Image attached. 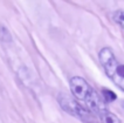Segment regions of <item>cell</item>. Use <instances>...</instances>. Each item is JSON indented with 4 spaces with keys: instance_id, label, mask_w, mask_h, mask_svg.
<instances>
[{
    "instance_id": "obj_1",
    "label": "cell",
    "mask_w": 124,
    "mask_h": 123,
    "mask_svg": "<svg viewBox=\"0 0 124 123\" xmlns=\"http://www.w3.org/2000/svg\"><path fill=\"white\" fill-rule=\"evenodd\" d=\"M57 101L60 103L61 108L66 113L70 114L71 116L77 117L78 120H81L84 123H97L98 120L95 114H93L91 111L87 109L82 103L76 101L73 96L68 95H60Z\"/></svg>"
},
{
    "instance_id": "obj_2",
    "label": "cell",
    "mask_w": 124,
    "mask_h": 123,
    "mask_svg": "<svg viewBox=\"0 0 124 123\" xmlns=\"http://www.w3.org/2000/svg\"><path fill=\"white\" fill-rule=\"evenodd\" d=\"M98 59H100V62H101L102 67L104 68L105 74L109 76L119 88L123 89L124 87L123 79L119 77V75H118V67H119L121 63L117 61L112 49L110 47L101 48V50L98 52Z\"/></svg>"
},
{
    "instance_id": "obj_3",
    "label": "cell",
    "mask_w": 124,
    "mask_h": 123,
    "mask_svg": "<svg viewBox=\"0 0 124 123\" xmlns=\"http://www.w3.org/2000/svg\"><path fill=\"white\" fill-rule=\"evenodd\" d=\"M69 88H70L71 96L80 103L84 102L94 90L89 83L81 76H73L69 81Z\"/></svg>"
},
{
    "instance_id": "obj_4",
    "label": "cell",
    "mask_w": 124,
    "mask_h": 123,
    "mask_svg": "<svg viewBox=\"0 0 124 123\" xmlns=\"http://www.w3.org/2000/svg\"><path fill=\"white\" fill-rule=\"evenodd\" d=\"M97 120H100L101 123H122V121L119 120V117L117 115H115L112 111L109 109L102 110L98 115H97Z\"/></svg>"
},
{
    "instance_id": "obj_5",
    "label": "cell",
    "mask_w": 124,
    "mask_h": 123,
    "mask_svg": "<svg viewBox=\"0 0 124 123\" xmlns=\"http://www.w3.org/2000/svg\"><path fill=\"white\" fill-rule=\"evenodd\" d=\"M102 98H103V101L105 103H111V102H114V101H116L117 95H116L115 91H112L110 89L103 88L102 89Z\"/></svg>"
},
{
    "instance_id": "obj_6",
    "label": "cell",
    "mask_w": 124,
    "mask_h": 123,
    "mask_svg": "<svg viewBox=\"0 0 124 123\" xmlns=\"http://www.w3.org/2000/svg\"><path fill=\"white\" fill-rule=\"evenodd\" d=\"M112 19L115 20V22H116V24L121 25V26H123V19H124L123 11H122V9H118V11H116L115 13L112 14Z\"/></svg>"
},
{
    "instance_id": "obj_7",
    "label": "cell",
    "mask_w": 124,
    "mask_h": 123,
    "mask_svg": "<svg viewBox=\"0 0 124 123\" xmlns=\"http://www.w3.org/2000/svg\"><path fill=\"white\" fill-rule=\"evenodd\" d=\"M0 40L2 41H11V34L4 26L0 25Z\"/></svg>"
}]
</instances>
